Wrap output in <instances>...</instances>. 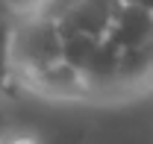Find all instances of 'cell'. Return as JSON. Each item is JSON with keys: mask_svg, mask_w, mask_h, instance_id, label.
Listing matches in <instances>:
<instances>
[{"mask_svg": "<svg viewBox=\"0 0 153 144\" xmlns=\"http://www.w3.org/2000/svg\"><path fill=\"white\" fill-rule=\"evenodd\" d=\"M62 44H65V36L59 21L27 12L24 18L15 21V38H12L15 76H30L47 65L62 62Z\"/></svg>", "mask_w": 153, "mask_h": 144, "instance_id": "1", "label": "cell"}, {"mask_svg": "<svg viewBox=\"0 0 153 144\" xmlns=\"http://www.w3.org/2000/svg\"><path fill=\"white\" fill-rule=\"evenodd\" d=\"M3 94H6V91H3V85H0V97H3Z\"/></svg>", "mask_w": 153, "mask_h": 144, "instance_id": "9", "label": "cell"}, {"mask_svg": "<svg viewBox=\"0 0 153 144\" xmlns=\"http://www.w3.org/2000/svg\"><path fill=\"white\" fill-rule=\"evenodd\" d=\"M3 144H38V138H33V135H15V138H6Z\"/></svg>", "mask_w": 153, "mask_h": 144, "instance_id": "7", "label": "cell"}, {"mask_svg": "<svg viewBox=\"0 0 153 144\" xmlns=\"http://www.w3.org/2000/svg\"><path fill=\"white\" fill-rule=\"evenodd\" d=\"M118 0H74L71 9L65 12V18L59 21V27L68 33H88V36L106 38L112 30V21L118 15Z\"/></svg>", "mask_w": 153, "mask_h": 144, "instance_id": "2", "label": "cell"}, {"mask_svg": "<svg viewBox=\"0 0 153 144\" xmlns=\"http://www.w3.org/2000/svg\"><path fill=\"white\" fill-rule=\"evenodd\" d=\"M15 21L3 6H0V85L3 91L15 79V65H12V38H15Z\"/></svg>", "mask_w": 153, "mask_h": 144, "instance_id": "6", "label": "cell"}, {"mask_svg": "<svg viewBox=\"0 0 153 144\" xmlns=\"http://www.w3.org/2000/svg\"><path fill=\"white\" fill-rule=\"evenodd\" d=\"M62 36H65V44H62V59L68 62V65H74L76 71H85V65L91 62V56L97 53V47H100V41L103 38L97 36H88V33H74V30H62Z\"/></svg>", "mask_w": 153, "mask_h": 144, "instance_id": "5", "label": "cell"}, {"mask_svg": "<svg viewBox=\"0 0 153 144\" xmlns=\"http://www.w3.org/2000/svg\"><path fill=\"white\" fill-rule=\"evenodd\" d=\"M33 88H38L41 94H53V97H76V94H88L85 76L82 71H76L74 65H68L65 59L56 65H47L41 71L24 76Z\"/></svg>", "mask_w": 153, "mask_h": 144, "instance_id": "4", "label": "cell"}, {"mask_svg": "<svg viewBox=\"0 0 153 144\" xmlns=\"http://www.w3.org/2000/svg\"><path fill=\"white\" fill-rule=\"evenodd\" d=\"M135 3H138V6H144V9H150V12H153V0H135Z\"/></svg>", "mask_w": 153, "mask_h": 144, "instance_id": "8", "label": "cell"}, {"mask_svg": "<svg viewBox=\"0 0 153 144\" xmlns=\"http://www.w3.org/2000/svg\"><path fill=\"white\" fill-rule=\"evenodd\" d=\"M106 38L118 50H133V47L147 44L153 38V12L138 3H121Z\"/></svg>", "mask_w": 153, "mask_h": 144, "instance_id": "3", "label": "cell"}]
</instances>
